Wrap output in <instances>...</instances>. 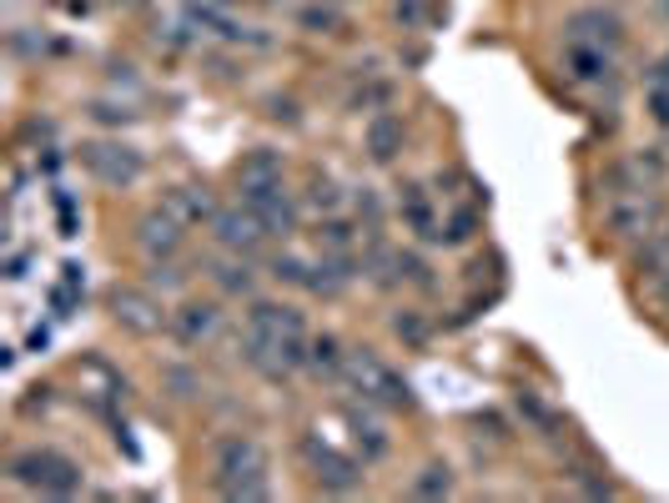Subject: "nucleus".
I'll return each mask as SVG.
<instances>
[{"mask_svg": "<svg viewBox=\"0 0 669 503\" xmlns=\"http://www.w3.org/2000/svg\"><path fill=\"white\" fill-rule=\"evenodd\" d=\"M216 323H222V312H216L212 302H181V308L171 312V333H177L181 348H197V343H207V337L216 333Z\"/></svg>", "mask_w": 669, "mask_h": 503, "instance_id": "obj_11", "label": "nucleus"}, {"mask_svg": "<svg viewBox=\"0 0 669 503\" xmlns=\"http://www.w3.org/2000/svg\"><path fill=\"white\" fill-rule=\"evenodd\" d=\"M343 418H347V428H353V438H358V444H363V458H368V463H372V458H382V454H388V433H382L372 418H363L358 407H347Z\"/></svg>", "mask_w": 669, "mask_h": 503, "instance_id": "obj_20", "label": "nucleus"}, {"mask_svg": "<svg viewBox=\"0 0 669 503\" xmlns=\"http://www.w3.org/2000/svg\"><path fill=\"white\" fill-rule=\"evenodd\" d=\"M413 493H419V499H448V493H454V468H448V463H423L419 479H413Z\"/></svg>", "mask_w": 669, "mask_h": 503, "instance_id": "obj_22", "label": "nucleus"}, {"mask_svg": "<svg viewBox=\"0 0 669 503\" xmlns=\"http://www.w3.org/2000/svg\"><path fill=\"white\" fill-rule=\"evenodd\" d=\"M152 288H181V272L171 262H156L152 267Z\"/></svg>", "mask_w": 669, "mask_h": 503, "instance_id": "obj_26", "label": "nucleus"}, {"mask_svg": "<svg viewBox=\"0 0 669 503\" xmlns=\"http://www.w3.org/2000/svg\"><path fill=\"white\" fill-rule=\"evenodd\" d=\"M126 5H136V0H126Z\"/></svg>", "mask_w": 669, "mask_h": 503, "instance_id": "obj_32", "label": "nucleus"}, {"mask_svg": "<svg viewBox=\"0 0 669 503\" xmlns=\"http://www.w3.org/2000/svg\"><path fill=\"white\" fill-rule=\"evenodd\" d=\"M312 202H317V206H337V192L327 187V181H312Z\"/></svg>", "mask_w": 669, "mask_h": 503, "instance_id": "obj_28", "label": "nucleus"}, {"mask_svg": "<svg viewBox=\"0 0 669 503\" xmlns=\"http://www.w3.org/2000/svg\"><path fill=\"white\" fill-rule=\"evenodd\" d=\"M569 46H599V51H614L620 46V21L604 11H584L569 21Z\"/></svg>", "mask_w": 669, "mask_h": 503, "instance_id": "obj_12", "label": "nucleus"}, {"mask_svg": "<svg viewBox=\"0 0 669 503\" xmlns=\"http://www.w3.org/2000/svg\"><path fill=\"white\" fill-rule=\"evenodd\" d=\"M181 227H187V222H177L167 206H156V212H146L142 222H136V242H142V252L152 262H161V257H171V252L181 247Z\"/></svg>", "mask_w": 669, "mask_h": 503, "instance_id": "obj_10", "label": "nucleus"}, {"mask_svg": "<svg viewBox=\"0 0 669 503\" xmlns=\"http://www.w3.org/2000/svg\"><path fill=\"white\" fill-rule=\"evenodd\" d=\"M347 378H353V383H358V393L368 398V403H382V407H413L419 403V398H413V388L403 383V378H398L393 368H388V362L378 358V353H347Z\"/></svg>", "mask_w": 669, "mask_h": 503, "instance_id": "obj_4", "label": "nucleus"}, {"mask_svg": "<svg viewBox=\"0 0 669 503\" xmlns=\"http://www.w3.org/2000/svg\"><path fill=\"white\" fill-rule=\"evenodd\" d=\"M242 202L263 216V227L272 232V237H282V232L298 227V202L287 197L282 181H272V187H252V192H242Z\"/></svg>", "mask_w": 669, "mask_h": 503, "instance_id": "obj_9", "label": "nucleus"}, {"mask_svg": "<svg viewBox=\"0 0 669 503\" xmlns=\"http://www.w3.org/2000/svg\"><path fill=\"white\" fill-rule=\"evenodd\" d=\"M212 232H216V242H222L227 252H237V257H252V252L263 247V237H272V232L263 227V216L252 212L247 202L232 206V212H216L212 216Z\"/></svg>", "mask_w": 669, "mask_h": 503, "instance_id": "obj_8", "label": "nucleus"}, {"mask_svg": "<svg viewBox=\"0 0 669 503\" xmlns=\"http://www.w3.org/2000/svg\"><path fill=\"white\" fill-rule=\"evenodd\" d=\"M81 161H86V171H91L96 181H107V187H132L146 171L142 152L126 142H91V146H81Z\"/></svg>", "mask_w": 669, "mask_h": 503, "instance_id": "obj_5", "label": "nucleus"}, {"mask_svg": "<svg viewBox=\"0 0 669 503\" xmlns=\"http://www.w3.org/2000/svg\"><path fill=\"white\" fill-rule=\"evenodd\" d=\"M655 121L669 126V91H655Z\"/></svg>", "mask_w": 669, "mask_h": 503, "instance_id": "obj_29", "label": "nucleus"}, {"mask_svg": "<svg viewBox=\"0 0 669 503\" xmlns=\"http://www.w3.org/2000/svg\"><path fill=\"white\" fill-rule=\"evenodd\" d=\"M363 142H368V156H372V161H393V156L403 152V121H398L393 111H378V116L368 121Z\"/></svg>", "mask_w": 669, "mask_h": 503, "instance_id": "obj_13", "label": "nucleus"}, {"mask_svg": "<svg viewBox=\"0 0 669 503\" xmlns=\"http://www.w3.org/2000/svg\"><path fill=\"white\" fill-rule=\"evenodd\" d=\"M107 302H111V317L136 337H152V333H161V327H171L167 308H161L146 288H111Z\"/></svg>", "mask_w": 669, "mask_h": 503, "instance_id": "obj_6", "label": "nucleus"}, {"mask_svg": "<svg viewBox=\"0 0 669 503\" xmlns=\"http://www.w3.org/2000/svg\"><path fill=\"white\" fill-rule=\"evenodd\" d=\"M347 282H353V272H347V257H343V252H327L323 262H312V272H308V288L323 292V298H337Z\"/></svg>", "mask_w": 669, "mask_h": 503, "instance_id": "obj_17", "label": "nucleus"}, {"mask_svg": "<svg viewBox=\"0 0 669 503\" xmlns=\"http://www.w3.org/2000/svg\"><path fill=\"white\" fill-rule=\"evenodd\" d=\"M665 76H669V60H665Z\"/></svg>", "mask_w": 669, "mask_h": 503, "instance_id": "obj_31", "label": "nucleus"}, {"mask_svg": "<svg viewBox=\"0 0 669 503\" xmlns=\"http://www.w3.org/2000/svg\"><path fill=\"white\" fill-rule=\"evenodd\" d=\"M212 483L222 499H237V503H257L272 493V479H267V454L257 438L247 433H232L222 438L212 454Z\"/></svg>", "mask_w": 669, "mask_h": 503, "instance_id": "obj_2", "label": "nucleus"}, {"mask_svg": "<svg viewBox=\"0 0 669 503\" xmlns=\"http://www.w3.org/2000/svg\"><path fill=\"white\" fill-rule=\"evenodd\" d=\"M272 181H282V156L267 152V146H257V152L242 156V167H237L242 192H252V187H272Z\"/></svg>", "mask_w": 669, "mask_h": 503, "instance_id": "obj_15", "label": "nucleus"}, {"mask_svg": "<svg viewBox=\"0 0 669 503\" xmlns=\"http://www.w3.org/2000/svg\"><path fill=\"white\" fill-rule=\"evenodd\" d=\"M473 222H478L473 212H458L454 222H448V227H443V242H468V237H473Z\"/></svg>", "mask_w": 669, "mask_h": 503, "instance_id": "obj_25", "label": "nucleus"}, {"mask_svg": "<svg viewBox=\"0 0 669 503\" xmlns=\"http://www.w3.org/2000/svg\"><path fill=\"white\" fill-rule=\"evenodd\" d=\"M302 25H308V31H333L337 15L333 11H302Z\"/></svg>", "mask_w": 669, "mask_h": 503, "instance_id": "obj_27", "label": "nucleus"}, {"mask_svg": "<svg viewBox=\"0 0 669 503\" xmlns=\"http://www.w3.org/2000/svg\"><path fill=\"white\" fill-rule=\"evenodd\" d=\"M659 292H665V298H669V277H665V282H659Z\"/></svg>", "mask_w": 669, "mask_h": 503, "instance_id": "obj_30", "label": "nucleus"}, {"mask_svg": "<svg viewBox=\"0 0 669 503\" xmlns=\"http://www.w3.org/2000/svg\"><path fill=\"white\" fill-rule=\"evenodd\" d=\"M610 222L624 232V237H639V232H649V227H655V197L634 192L629 202H614L610 206Z\"/></svg>", "mask_w": 669, "mask_h": 503, "instance_id": "obj_16", "label": "nucleus"}, {"mask_svg": "<svg viewBox=\"0 0 669 503\" xmlns=\"http://www.w3.org/2000/svg\"><path fill=\"white\" fill-rule=\"evenodd\" d=\"M302 454L312 463V479L323 483L327 493H353L363 483V468L353 458H343L333 444H317V438H302Z\"/></svg>", "mask_w": 669, "mask_h": 503, "instance_id": "obj_7", "label": "nucleus"}, {"mask_svg": "<svg viewBox=\"0 0 669 503\" xmlns=\"http://www.w3.org/2000/svg\"><path fill=\"white\" fill-rule=\"evenodd\" d=\"M569 66H573V81H604L610 76V56L599 46H569Z\"/></svg>", "mask_w": 669, "mask_h": 503, "instance_id": "obj_21", "label": "nucleus"}, {"mask_svg": "<svg viewBox=\"0 0 669 503\" xmlns=\"http://www.w3.org/2000/svg\"><path fill=\"white\" fill-rule=\"evenodd\" d=\"M11 483L46 493V499H71L81 489V468L66 454H56V448H25V454L11 458Z\"/></svg>", "mask_w": 669, "mask_h": 503, "instance_id": "obj_3", "label": "nucleus"}, {"mask_svg": "<svg viewBox=\"0 0 669 503\" xmlns=\"http://www.w3.org/2000/svg\"><path fill=\"white\" fill-rule=\"evenodd\" d=\"M161 206H167L177 222H187V227H191V222H212V216H216V206H212V197H207V187H171Z\"/></svg>", "mask_w": 669, "mask_h": 503, "instance_id": "obj_14", "label": "nucleus"}, {"mask_svg": "<svg viewBox=\"0 0 669 503\" xmlns=\"http://www.w3.org/2000/svg\"><path fill=\"white\" fill-rule=\"evenodd\" d=\"M398 206H403L408 227L419 232V237L443 242V232H438V222H433V206H428V192H423V187H403V197H398Z\"/></svg>", "mask_w": 669, "mask_h": 503, "instance_id": "obj_18", "label": "nucleus"}, {"mask_svg": "<svg viewBox=\"0 0 669 503\" xmlns=\"http://www.w3.org/2000/svg\"><path fill=\"white\" fill-rule=\"evenodd\" d=\"M308 368H312V372H323V378H337V372L347 368V353H343V343H337L333 333L312 337V348H308Z\"/></svg>", "mask_w": 669, "mask_h": 503, "instance_id": "obj_19", "label": "nucleus"}, {"mask_svg": "<svg viewBox=\"0 0 669 503\" xmlns=\"http://www.w3.org/2000/svg\"><path fill=\"white\" fill-rule=\"evenodd\" d=\"M308 348H312V337L302 333V312L277 308V302H252L247 333H242V358L263 372V378L282 383L287 372L308 368Z\"/></svg>", "mask_w": 669, "mask_h": 503, "instance_id": "obj_1", "label": "nucleus"}, {"mask_svg": "<svg viewBox=\"0 0 669 503\" xmlns=\"http://www.w3.org/2000/svg\"><path fill=\"white\" fill-rule=\"evenodd\" d=\"M393 333L408 337V343H423V337H428V327H423L419 312H398V317H393Z\"/></svg>", "mask_w": 669, "mask_h": 503, "instance_id": "obj_24", "label": "nucleus"}, {"mask_svg": "<svg viewBox=\"0 0 669 503\" xmlns=\"http://www.w3.org/2000/svg\"><path fill=\"white\" fill-rule=\"evenodd\" d=\"M216 282L227 292H252V272H247V262H216Z\"/></svg>", "mask_w": 669, "mask_h": 503, "instance_id": "obj_23", "label": "nucleus"}]
</instances>
